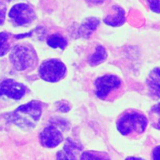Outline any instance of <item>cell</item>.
Wrapping results in <instances>:
<instances>
[{"label": "cell", "instance_id": "obj_12", "mask_svg": "<svg viewBox=\"0 0 160 160\" xmlns=\"http://www.w3.org/2000/svg\"><path fill=\"white\" fill-rule=\"evenodd\" d=\"M116 13L108 16L104 22L108 25L112 26H118L122 25L125 21V11L122 8L118 6H114Z\"/></svg>", "mask_w": 160, "mask_h": 160}, {"label": "cell", "instance_id": "obj_9", "mask_svg": "<svg viewBox=\"0 0 160 160\" xmlns=\"http://www.w3.org/2000/svg\"><path fill=\"white\" fill-rule=\"evenodd\" d=\"M81 150V147L70 139H67L63 149L57 153V159H75L76 154Z\"/></svg>", "mask_w": 160, "mask_h": 160}, {"label": "cell", "instance_id": "obj_8", "mask_svg": "<svg viewBox=\"0 0 160 160\" xmlns=\"http://www.w3.org/2000/svg\"><path fill=\"white\" fill-rule=\"evenodd\" d=\"M63 140L62 133L54 126L45 128L40 134V141L42 146L46 148H54Z\"/></svg>", "mask_w": 160, "mask_h": 160}, {"label": "cell", "instance_id": "obj_14", "mask_svg": "<svg viewBox=\"0 0 160 160\" xmlns=\"http://www.w3.org/2000/svg\"><path fill=\"white\" fill-rule=\"evenodd\" d=\"M47 44L52 48H59L61 49H64L67 46V41L61 35L56 34L49 37L47 40Z\"/></svg>", "mask_w": 160, "mask_h": 160}, {"label": "cell", "instance_id": "obj_11", "mask_svg": "<svg viewBox=\"0 0 160 160\" xmlns=\"http://www.w3.org/2000/svg\"><path fill=\"white\" fill-rule=\"evenodd\" d=\"M147 84L151 92L160 98V68L151 71L147 78Z\"/></svg>", "mask_w": 160, "mask_h": 160}, {"label": "cell", "instance_id": "obj_15", "mask_svg": "<svg viewBox=\"0 0 160 160\" xmlns=\"http://www.w3.org/2000/svg\"><path fill=\"white\" fill-rule=\"evenodd\" d=\"M149 119L152 126L160 129V103L151 108L149 112Z\"/></svg>", "mask_w": 160, "mask_h": 160}, {"label": "cell", "instance_id": "obj_20", "mask_svg": "<svg viewBox=\"0 0 160 160\" xmlns=\"http://www.w3.org/2000/svg\"><path fill=\"white\" fill-rule=\"evenodd\" d=\"M152 158L154 159H160V146L156 147L152 152Z\"/></svg>", "mask_w": 160, "mask_h": 160}, {"label": "cell", "instance_id": "obj_7", "mask_svg": "<svg viewBox=\"0 0 160 160\" xmlns=\"http://www.w3.org/2000/svg\"><path fill=\"white\" fill-rule=\"evenodd\" d=\"M25 92V86L13 79H6L0 83V96H6L14 99H19Z\"/></svg>", "mask_w": 160, "mask_h": 160}, {"label": "cell", "instance_id": "obj_4", "mask_svg": "<svg viewBox=\"0 0 160 160\" xmlns=\"http://www.w3.org/2000/svg\"><path fill=\"white\" fill-rule=\"evenodd\" d=\"M66 68L59 59H49L41 64L39 69V76L43 80L54 82L61 79L65 75Z\"/></svg>", "mask_w": 160, "mask_h": 160}, {"label": "cell", "instance_id": "obj_6", "mask_svg": "<svg viewBox=\"0 0 160 160\" xmlns=\"http://www.w3.org/2000/svg\"><path fill=\"white\" fill-rule=\"evenodd\" d=\"M94 84L96 96L100 99H104L112 91L120 87L121 80L116 76L108 74L97 78Z\"/></svg>", "mask_w": 160, "mask_h": 160}, {"label": "cell", "instance_id": "obj_1", "mask_svg": "<svg viewBox=\"0 0 160 160\" xmlns=\"http://www.w3.org/2000/svg\"><path fill=\"white\" fill-rule=\"evenodd\" d=\"M42 112L41 104L31 101L18 108L9 115V121L21 128H32L39 121Z\"/></svg>", "mask_w": 160, "mask_h": 160}, {"label": "cell", "instance_id": "obj_13", "mask_svg": "<svg viewBox=\"0 0 160 160\" xmlns=\"http://www.w3.org/2000/svg\"><path fill=\"white\" fill-rule=\"evenodd\" d=\"M107 57V52L105 48L102 46H98L94 53L90 57L89 62L91 66H96L102 62Z\"/></svg>", "mask_w": 160, "mask_h": 160}, {"label": "cell", "instance_id": "obj_2", "mask_svg": "<svg viewBox=\"0 0 160 160\" xmlns=\"http://www.w3.org/2000/svg\"><path fill=\"white\" fill-rule=\"evenodd\" d=\"M10 61L18 71H24L35 66L38 56L35 51L29 46L16 45L11 50Z\"/></svg>", "mask_w": 160, "mask_h": 160}, {"label": "cell", "instance_id": "obj_21", "mask_svg": "<svg viewBox=\"0 0 160 160\" xmlns=\"http://www.w3.org/2000/svg\"><path fill=\"white\" fill-rule=\"evenodd\" d=\"M59 109L61 110V111L62 112H66L68 111L69 109V108L66 106V105H62L61 106V108H59Z\"/></svg>", "mask_w": 160, "mask_h": 160}, {"label": "cell", "instance_id": "obj_16", "mask_svg": "<svg viewBox=\"0 0 160 160\" xmlns=\"http://www.w3.org/2000/svg\"><path fill=\"white\" fill-rule=\"evenodd\" d=\"M10 48L9 37L5 32H0V57L8 53Z\"/></svg>", "mask_w": 160, "mask_h": 160}, {"label": "cell", "instance_id": "obj_18", "mask_svg": "<svg viewBox=\"0 0 160 160\" xmlns=\"http://www.w3.org/2000/svg\"><path fill=\"white\" fill-rule=\"evenodd\" d=\"M149 8L156 13H160V0H147Z\"/></svg>", "mask_w": 160, "mask_h": 160}, {"label": "cell", "instance_id": "obj_19", "mask_svg": "<svg viewBox=\"0 0 160 160\" xmlns=\"http://www.w3.org/2000/svg\"><path fill=\"white\" fill-rule=\"evenodd\" d=\"M6 4L1 1H0V25L2 24L5 17H6Z\"/></svg>", "mask_w": 160, "mask_h": 160}, {"label": "cell", "instance_id": "obj_3", "mask_svg": "<svg viewBox=\"0 0 160 160\" xmlns=\"http://www.w3.org/2000/svg\"><path fill=\"white\" fill-rule=\"evenodd\" d=\"M148 124L146 118L137 112H128L118 121L117 128L122 135H128L132 132L142 133Z\"/></svg>", "mask_w": 160, "mask_h": 160}, {"label": "cell", "instance_id": "obj_10", "mask_svg": "<svg viewBox=\"0 0 160 160\" xmlns=\"http://www.w3.org/2000/svg\"><path fill=\"white\" fill-rule=\"evenodd\" d=\"M99 24V20L95 17H89L85 19L79 28V35L84 38H88L96 29Z\"/></svg>", "mask_w": 160, "mask_h": 160}, {"label": "cell", "instance_id": "obj_17", "mask_svg": "<svg viewBox=\"0 0 160 160\" xmlns=\"http://www.w3.org/2000/svg\"><path fill=\"white\" fill-rule=\"evenodd\" d=\"M102 155H99L98 152L94 151H86L82 154L81 159H106Z\"/></svg>", "mask_w": 160, "mask_h": 160}, {"label": "cell", "instance_id": "obj_5", "mask_svg": "<svg viewBox=\"0 0 160 160\" xmlns=\"http://www.w3.org/2000/svg\"><path fill=\"white\" fill-rule=\"evenodd\" d=\"M9 16L13 22L18 26L29 24L36 17L32 8L24 3L15 4L11 9Z\"/></svg>", "mask_w": 160, "mask_h": 160}]
</instances>
